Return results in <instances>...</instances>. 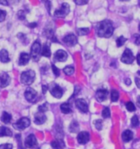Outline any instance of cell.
Segmentation results:
<instances>
[{
    "instance_id": "21",
    "label": "cell",
    "mask_w": 140,
    "mask_h": 149,
    "mask_svg": "<svg viewBox=\"0 0 140 149\" xmlns=\"http://www.w3.org/2000/svg\"><path fill=\"white\" fill-rule=\"evenodd\" d=\"M61 111L62 113L64 114H69L71 112V106L69 102H65V103H62L60 107Z\"/></svg>"
},
{
    "instance_id": "34",
    "label": "cell",
    "mask_w": 140,
    "mask_h": 149,
    "mask_svg": "<svg viewBox=\"0 0 140 149\" xmlns=\"http://www.w3.org/2000/svg\"><path fill=\"white\" fill-rule=\"evenodd\" d=\"M6 16H7V12L0 9V22L4 21L5 18H6Z\"/></svg>"
},
{
    "instance_id": "37",
    "label": "cell",
    "mask_w": 140,
    "mask_h": 149,
    "mask_svg": "<svg viewBox=\"0 0 140 149\" xmlns=\"http://www.w3.org/2000/svg\"><path fill=\"white\" fill-rule=\"evenodd\" d=\"M0 149H13V145L10 143H5V144L0 145Z\"/></svg>"
},
{
    "instance_id": "1",
    "label": "cell",
    "mask_w": 140,
    "mask_h": 149,
    "mask_svg": "<svg viewBox=\"0 0 140 149\" xmlns=\"http://www.w3.org/2000/svg\"><path fill=\"white\" fill-rule=\"evenodd\" d=\"M113 31V24L109 20H104L97 26V35L101 38H109L112 35Z\"/></svg>"
},
{
    "instance_id": "20",
    "label": "cell",
    "mask_w": 140,
    "mask_h": 149,
    "mask_svg": "<svg viewBox=\"0 0 140 149\" xmlns=\"http://www.w3.org/2000/svg\"><path fill=\"white\" fill-rule=\"evenodd\" d=\"M10 61V58H9L8 53L6 49H2L0 51V61L3 62V63H7Z\"/></svg>"
},
{
    "instance_id": "24",
    "label": "cell",
    "mask_w": 140,
    "mask_h": 149,
    "mask_svg": "<svg viewBox=\"0 0 140 149\" xmlns=\"http://www.w3.org/2000/svg\"><path fill=\"white\" fill-rule=\"evenodd\" d=\"M1 120L4 123V124H9L10 121L12 120V116L9 114V113H8V112L4 111V112L3 113V115H2Z\"/></svg>"
},
{
    "instance_id": "26",
    "label": "cell",
    "mask_w": 140,
    "mask_h": 149,
    "mask_svg": "<svg viewBox=\"0 0 140 149\" xmlns=\"http://www.w3.org/2000/svg\"><path fill=\"white\" fill-rule=\"evenodd\" d=\"M111 99L112 102H116L119 99V93L116 89H112L111 91Z\"/></svg>"
},
{
    "instance_id": "42",
    "label": "cell",
    "mask_w": 140,
    "mask_h": 149,
    "mask_svg": "<svg viewBox=\"0 0 140 149\" xmlns=\"http://www.w3.org/2000/svg\"><path fill=\"white\" fill-rule=\"evenodd\" d=\"M42 88H43V93H46V92H47V90H48V85H43L42 86Z\"/></svg>"
},
{
    "instance_id": "25",
    "label": "cell",
    "mask_w": 140,
    "mask_h": 149,
    "mask_svg": "<svg viewBox=\"0 0 140 149\" xmlns=\"http://www.w3.org/2000/svg\"><path fill=\"white\" fill-rule=\"evenodd\" d=\"M79 129V124L77 121H72L71 124H70V131L72 132V133H76V132H78Z\"/></svg>"
},
{
    "instance_id": "22",
    "label": "cell",
    "mask_w": 140,
    "mask_h": 149,
    "mask_svg": "<svg viewBox=\"0 0 140 149\" xmlns=\"http://www.w3.org/2000/svg\"><path fill=\"white\" fill-rule=\"evenodd\" d=\"M41 54L44 57H50V56H51V51H50V48H49L48 44H44L42 50H41Z\"/></svg>"
},
{
    "instance_id": "31",
    "label": "cell",
    "mask_w": 140,
    "mask_h": 149,
    "mask_svg": "<svg viewBox=\"0 0 140 149\" xmlns=\"http://www.w3.org/2000/svg\"><path fill=\"white\" fill-rule=\"evenodd\" d=\"M77 32H78L79 35H88V32H89V29L88 28H79V29H78Z\"/></svg>"
},
{
    "instance_id": "10",
    "label": "cell",
    "mask_w": 140,
    "mask_h": 149,
    "mask_svg": "<svg viewBox=\"0 0 140 149\" xmlns=\"http://www.w3.org/2000/svg\"><path fill=\"white\" fill-rule=\"evenodd\" d=\"M37 144H38L37 143V139H36L35 136L33 134H31L27 136L26 141H25V145H26V148H35V146H37Z\"/></svg>"
},
{
    "instance_id": "6",
    "label": "cell",
    "mask_w": 140,
    "mask_h": 149,
    "mask_svg": "<svg viewBox=\"0 0 140 149\" xmlns=\"http://www.w3.org/2000/svg\"><path fill=\"white\" fill-rule=\"evenodd\" d=\"M120 60L122 62L125 64H131L132 62L134 60V56L132 53V51L130 48H125V50L124 51Z\"/></svg>"
},
{
    "instance_id": "27",
    "label": "cell",
    "mask_w": 140,
    "mask_h": 149,
    "mask_svg": "<svg viewBox=\"0 0 140 149\" xmlns=\"http://www.w3.org/2000/svg\"><path fill=\"white\" fill-rule=\"evenodd\" d=\"M64 73L67 75H71L75 72V68L74 66H66L64 69H63Z\"/></svg>"
},
{
    "instance_id": "12",
    "label": "cell",
    "mask_w": 140,
    "mask_h": 149,
    "mask_svg": "<svg viewBox=\"0 0 140 149\" xmlns=\"http://www.w3.org/2000/svg\"><path fill=\"white\" fill-rule=\"evenodd\" d=\"M25 97L28 102H33L37 97V92L33 88H28L25 92Z\"/></svg>"
},
{
    "instance_id": "29",
    "label": "cell",
    "mask_w": 140,
    "mask_h": 149,
    "mask_svg": "<svg viewBox=\"0 0 140 149\" xmlns=\"http://www.w3.org/2000/svg\"><path fill=\"white\" fill-rule=\"evenodd\" d=\"M125 107H126V109L129 111H134L136 110L135 106L134 104L132 102H128L126 104H125Z\"/></svg>"
},
{
    "instance_id": "9",
    "label": "cell",
    "mask_w": 140,
    "mask_h": 149,
    "mask_svg": "<svg viewBox=\"0 0 140 149\" xmlns=\"http://www.w3.org/2000/svg\"><path fill=\"white\" fill-rule=\"evenodd\" d=\"M75 106L80 111H82L84 113H86L88 111V103L84 99H82V98L76 99L75 100Z\"/></svg>"
},
{
    "instance_id": "28",
    "label": "cell",
    "mask_w": 140,
    "mask_h": 149,
    "mask_svg": "<svg viewBox=\"0 0 140 149\" xmlns=\"http://www.w3.org/2000/svg\"><path fill=\"white\" fill-rule=\"evenodd\" d=\"M127 39L126 38H125L124 36H120V37H119L118 39L116 40V46L117 47H121L124 45V44L126 42Z\"/></svg>"
},
{
    "instance_id": "4",
    "label": "cell",
    "mask_w": 140,
    "mask_h": 149,
    "mask_svg": "<svg viewBox=\"0 0 140 149\" xmlns=\"http://www.w3.org/2000/svg\"><path fill=\"white\" fill-rule=\"evenodd\" d=\"M69 13H70V6H69V4L67 3H63L61 4V8L55 11L54 16L56 17L63 18L66 17L69 14Z\"/></svg>"
},
{
    "instance_id": "38",
    "label": "cell",
    "mask_w": 140,
    "mask_h": 149,
    "mask_svg": "<svg viewBox=\"0 0 140 149\" xmlns=\"http://www.w3.org/2000/svg\"><path fill=\"white\" fill-rule=\"evenodd\" d=\"M134 42L137 45H140V35H134Z\"/></svg>"
},
{
    "instance_id": "16",
    "label": "cell",
    "mask_w": 140,
    "mask_h": 149,
    "mask_svg": "<svg viewBox=\"0 0 140 149\" xmlns=\"http://www.w3.org/2000/svg\"><path fill=\"white\" fill-rule=\"evenodd\" d=\"M31 59V56L26 53H22L20 55V58H19V65L20 66H25L28 64V62Z\"/></svg>"
},
{
    "instance_id": "14",
    "label": "cell",
    "mask_w": 140,
    "mask_h": 149,
    "mask_svg": "<svg viewBox=\"0 0 140 149\" xmlns=\"http://www.w3.org/2000/svg\"><path fill=\"white\" fill-rule=\"evenodd\" d=\"M11 81V78L8 74L7 73H2L0 74V87L5 88L8 85Z\"/></svg>"
},
{
    "instance_id": "39",
    "label": "cell",
    "mask_w": 140,
    "mask_h": 149,
    "mask_svg": "<svg viewBox=\"0 0 140 149\" xmlns=\"http://www.w3.org/2000/svg\"><path fill=\"white\" fill-rule=\"evenodd\" d=\"M18 16V18L20 19V20H24L25 19V13H24V11H22L21 10L17 14Z\"/></svg>"
},
{
    "instance_id": "49",
    "label": "cell",
    "mask_w": 140,
    "mask_h": 149,
    "mask_svg": "<svg viewBox=\"0 0 140 149\" xmlns=\"http://www.w3.org/2000/svg\"><path fill=\"white\" fill-rule=\"evenodd\" d=\"M138 74H140V71H138Z\"/></svg>"
},
{
    "instance_id": "46",
    "label": "cell",
    "mask_w": 140,
    "mask_h": 149,
    "mask_svg": "<svg viewBox=\"0 0 140 149\" xmlns=\"http://www.w3.org/2000/svg\"><path fill=\"white\" fill-rule=\"evenodd\" d=\"M137 105L139 106L140 107V96L138 97V100H137Z\"/></svg>"
},
{
    "instance_id": "40",
    "label": "cell",
    "mask_w": 140,
    "mask_h": 149,
    "mask_svg": "<svg viewBox=\"0 0 140 149\" xmlns=\"http://www.w3.org/2000/svg\"><path fill=\"white\" fill-rule=\"evenodd\" d=\"M74 2L78 5H83L88 3V1H80V0H74Z\"/></svg>"
},
{
    "instance_id": "33",
    "label": "cell",
    "mask_w": 140,
    "mask_h": 149,
    "mask_svg": "<svg viewBox=\"0 0 140 149\" xmlns=\"http://www.w3.org/2000/svg\"><path fill=\"white\" fill-rule=\"evenodd\" d=\"M94 125L97 128V130H101L102 128V121L101 120H95V122H94Z\"/></svg>"
},
{
    "instance_id": "5",
    "label": "cell",
    "mask_w": 140,
    "mask_h": 149,
    "mask_svg": "<svg viewBox=\"0 0 140 149\" xmlns=\"http://www.w3.org/2000/svg\"><path fill=\"white\" fill-rule=\"evenodd\" d=\"M31 125V120L27 117H22L13 124V127L17 130H24L26 128L29 127Z\"/></svg>"
},
{
    "instance_id": "32",
    "label": "cell",
    "mask_w": 140,
    "mask_h": 149,
    "mask_svg": "<svg viewBox=\"0 0 140 149\" xmlns=\"http://www.w3.org/2000/svg\"><path fill=\"white\" fill-rule=\"evenodd\" d=\"M102 116L103 118H108L111 116V111H110V109L108 107H105L104 109L102 110Z\"/></svg>"
},
{
    "instance_id": "3",
    "label": "cell",
    "mask_w": 140,
    "mask_h": 149,
    "mask_svg": "<svg viewBox=\"0 0 140 149\" xmlns=\"http://www.w3.org/2000/svg\"><path fill=\"white\" fill-rule=\"evenodd\" d=\"M40 53H41V44L39 40H36L31 47V57L33 58L34 61H39Z\"/></svg>"
},
{
    "instance_id": "11",
    "label": "cell",
    "mask_w": 140,
    "mask_h": 149,
    "mask_svg": "<svg viewBox=\"0 0 140 149\" xmlns=\"http://www.w3.org/2000/svg\"><path fill=\"white\" fill-rule=\"evenodd\" d=\"M95 96H96V99L98 102L105 101L108 97V90L106 88H100L97 90Z\"/></svg>"
},
{
    "instance_id": "35",
    "label": "cell",
    "mask_w": 140,
    "mask_h": 149,
    "mask_svg": "<svg viewBox=\"0 0 140 149\" xmlns=\"http://www.w3.org/2000/svg\"><path fill=\"white\" fill-rule=\"evenodd\" d=\"M52 70H53V72L54 73V74H55V76H56V77H57V76H59V75H60V70H59L57 67H56L55 65H52Z\"/></svg>"
},
{
    "instance_id": "7",
    "label": "cell",
    "mask_w": 140,
    "mask_h": 149,
    "mask_svg": "<svg viewBox=\"0 0 140 149\" xmlns=\"http://www.w3.org/2000/svg\"><path fill=\"white\" fill-rule=\"evenodd\" d=\"M50 93L51 94L53 95L54 97L56 98H61L62 95H63V89L59 86L57 85V84L53 83L52 84V87L50 88Z\"/></svg>"
},
{
    "instance_id": "19",
    "label": "cell",
    "mask_w": 140,
    "mask_h": 149,
    "mask_svg": "<svg viewBox=\"0 0 140 149\" xmlns=\"http://www.w3.org/2000/svg\"><path fill=\"white\" fill-rule=\"evenodd\" d=\"M51 146L53 149H63L65 148V143L61 139H57L51 143Z\"/></svg>"
},
{
    "instance_id": "13",
    "label": "cell",
    "mask_w": 140,
    "mask_h": 149,
    "mask_svg": "<svg viewBox=\"0 0 140 149\" xmlns=\"http://www.w3.org/2000/svg\"><path fill=\"white\" fill-rule=\"evenodd\" d=\"M77 141L79 144H85L89 141V134L86 131H82L79 133L77 136Z\"/></svg>"
},
{
    "instance_id": "23",
    "label": "cell",
    "mask_w": 140,
    "mask_h": 149,
    "mask_svg": "<svg viewBox=\"0 0 140 149\" xmlns=\"http://www.w3.org/2000/svg\"><path fill=\"white\" fill-rule=\"evenodd\" d=\"M3 136H13V132L11 131L8 128L0 126V137H3Z\"/></svg>"
},
{
    "instance_id": "47",
    "label": "cell",
    "mask_w": 140,
    "mask_h": 149,
    "mask_svg": "<svg viewBox=\"0 0 140 149\" xmlns=\"http://www.w3.org/2000/svg\"><path fill=\"white\" fill-rule=\"evenodd\" d=\"M30 26H31V27L36 26V23H34V24H31V25H30Z\"/></svg>"
},
{
    "instance_id": "17",
    "label": "cell",
    "mask_w": 140,
    "mask_h": 149,
    "mask_svg": "<svg viewBox=\"0 0 140 149\" xmlns=\"http://www.w3.org/2000/svg\"><path fill=\"white\" fill-rule=\"evenodd\" d=\"M46 116L44 115V113L42 112H39V113H36L35 116V123L36 125H42L46 121Z\"/></svg>"
},
{
    "instance_id": "2",
    "label": "cell",
    "mask_w": 140,
    "mask_h": 149,
    "mask_svg": "<svg viewBox=\"0 0 140 149\" xmlns=\"http://www.w3.org/2000/svg\"><path fill=\"white\" fill-rule=\"evenodd\" d=\"M35 78V72L32 70H28L24 71L21 75V81L22 84L30 85L34 82Z\"/></svg>"
},
{
    "instance_id": "36",
    "label": "cell",
    "mask_w": 140,
    "mask_h": 149,
    "mask_svg": "<svg viewBox=\"0 0 140 149\" xmlns=\"http://www.w3.org/2000/svg\"><path fill=\"white\" fill-rule=\"evenodd\" d=\"M47 110H48V108H47V103H44L43 105H41L39 107V111H40V112L44 113Z\"/></svg>"
},
{
    "instance_id": "15",
    "label": "cell",
    "mask_w": 140,
    "mask_h": 149,
    "mask_svg": "<svg viewBox=\"0 0 140 149\" xmlns=\"http://www.w3.org/2000/svg\"><path fill=\"white\" fill-rule=\"evenodd\" d=\"M54 59L57 61H65L67 59V53L66 51L59 49L54 54Z\"/></svg>"
},
{
    "instance_id": "48",
    "label": "cell",
    "mask_w": 140,
    "mask_h": 149,
    "mask_svg": "<svg viewBox=\"0 0 140 149\" xmlns=\"http://www.w3.org/2000/svg\"><path fill=\"white\" fill-rule=\"evenodd\" d=\"M139 31H140V23H139Z\"/></svg>"
},
{
    "instance_id": "18",
    "label": "cell",
    "mask_w": 140,
    "mask_h": 149,
    "mask_svg": "<svg viewBox=\"0 0 140 149\" xmlns=\"http://www.w3.org/2000/svg\"><path fill=\"white\" fill-rule=\"evenodd\" d=\"M133 137H134V134H133V132L131 130H125V131L123 132L122 139L124 142H125V143L130 142V141L133 139Z\"/></svg>"
},
{
    "instance_id": "45",
    "label": "cell",
    "mask_w": 140,
    "mask_h": 149,
    "mask_svg": "<svg viewBox=\"0 0 140 149\" xmlns=\"http://www.w3.org/2000/svg\"><path fill=\"white\" fill-rule=\"evenodd\" d=\"M0 3H1V4H3V5H8V1H3V0H1V1H0Z\"/></svg>"
},
{
    "instance_id": "30",
    "label": "cell",
    "mask_w": 140,
    "mask_h": 149,
    "mask_svg": "<svg viewBox=\"0 0 140 149\" xmlns=\"http://www.w3.org/2000/svg\"><path fill=\"white\" fill-rule=\"evenodd\" d=\"M139 125V120L137 116H134L131 119V125L133 127H137Z\"/></svg>"
},
{
    "instance_id": "44",
    "label": "cell",
    "mask_w": 140,
    "mask_h": 149,
    "mask_svg": "<svg viewBox=\"0 0 140 149\" xmlns=\"http://www.w3.org/2000/svg\"><path fill=\"white\" fill-rule=\"evenodd\" d=\"M136 59H137V62H138V64L140 66V53H139V54L137 55Z\"/></svg>"
},
{
    "instance_id": "43",
    "label": "cell",
    "mask_w": 140,
    "mask_h": 149,
    "mask_svg": "<svg viewBox=\"0 0 140 149\" xmlns=\"http://www.w3.org/2000/svg\"><path fill=\"white\" fill-rule=\"evenodd\" d=\"M125 84H126V85H130V84H131V80H130V79H125Z\"/></svg>"
},
{
    "instance_id": "41",
    "label": "cell",
    "mask_w": 140,
    "mask_h": 149,
    "mask_svg": "<svg viewBox=\"0 0 140 149\" xmlns=\"http://www.w3.org/2000/svg\"><path fill=\"white\" fill-rule=\"evenodd\" d=\"M135 84L136 85H137V87L140 88V79L139 77H136L135 78Z\"/></svg>"
},
{
    "instance_id": "8",
    "label": "cell",
    "mask_w": 140,
    "mask_h": 149,
    "mask_svg": "<svg viewBox=\"0 0 140 149\" xmlns=\"http://www.w3.org/2000/svg\"><path fill=\"white\" fill-rule=\"evenodd\" d=\"M63 42L69 47H72L75 46V44H77V39L76 36L74 34H68L66 35L64 38H63Z\"/></svg>"
}]
</instances>
